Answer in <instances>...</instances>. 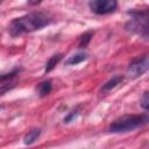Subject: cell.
<instances>
[{
	"label": "cell",
	"mask_w": 149,
	"mask_h": 149,
	"mask_svg": "<svg viewBox=\"0 0 149 149\" xmlns=\"http://www.w3.org/2000/svg\"><path fill=\"white\" fill-rule=\"evenodd\" d=\"M40 135H41V129H38V128L31 129V130H29V132L24 135V137H23V143H24L26 146H30V144H33V143L36 142V140L40 137Z\"/></svg>",
	"instance_id": "cell-7"
},
{
	"label": "cell",
	"mask_w": 149,
	"mask_h": 149,
	"mask_svg": "<svg viewBox=\"0 0 149 149\" xmlns=\"http://www.w3.org/2000/svg\"><path fill=\"white\" fill-rule=\"evenodd\" d=\"M148 66L149 65H148V57L147 56H143L141 58H136L129 64V66L127 69V74L133 79L139 78L147 72Z\"/></svg>",
	"instance_id": "cell-5"
},
{
	"label": "cell",
	"mask_w": 149,
	"mask_h": 149,
	"mask_svg": "<svg viewBox=\"0 0 149 149\" xmlns=\"http://www.w3.org/2000/svg\"><path fill=\"white\" fill-rule=\"evenodd\" d=\"M1 3H2V2H1V1H0V5H1Z\"/></svg>",
	"instance_id": "cell-16"
},
{
	"label": "cell",
	"mask_w": 149,
	"mask_h": 149,
	"mask_svg": "<svg viewBox=\"0 0 149 149\" xmlns=\"http://www.w3.org/2000/svg\"><path fill=\"white\" fill-rule=\"evenodd\" d=\"M148 122V116L146 114H135V115H123L116 120H114L108 130L114 134H122L133 132L137 128L143 127Z\"/></svg>",
	"instance_id": "cell-2"
},
{
	"label": "cell",
	"mask_w": 149,
	"mask_h": 149,
	"mask_svg": "<svg viewBox=\"0 0 149 149\" xmlns=\"http://www.w3.org/2000/svg\"><path fill=\"white\" fill-rule=\"evenodd\" d=\"M51 88H52L51 81L50 80H45V81H42V83L38 84V86L36 87V91H37L40 97H45L51 92Z\"/></svg>",
	"instance_id": "cell-9"
},
{
	"label": "cell",
	"mask_w": 149,
	"mask_h": 149,
	"mask_svg": "<svg viewBox=\"0 0 149 149\" xmlns=\"http://www.w3.org/2000/svg\"><path fill=\"white\" fill-rule=\"evenodd\" d=\"M122 80H123V77H122V76H114V77H112L109 80H107V81L101 86L100 91H101L102 93L109 92V91H112L113 88H115L119 84H121Z\"/></svg>",
	"instance_id": "cell-6"
},
{
	"label": "cell",
	"mask_w": 149,
	"mask_h": 149,
	"mask_svg": "<svg viewBox=\"0 0 149 149\" xmlns=\"http://www.w3.org/2000/svg\"><path fill=\"white\" fill-rule=\"evenodd\" d=\"M16 73H19V70H13V71L9 72V73L1 74V76H0V84H2L3 81H7V80H9V79H12Z\"/></svg>",
	"instance_id": "cell-13"
},
{
	"label": "cell",
	"mask_w": 149,
	"mask_h": 149,
	"mask_svg": "<svg viewBox=\"0 0 149 149\" xmlns=\"http://www.w3.org/2000/svg\"><path fill=\"white\" fill-rule=\"evenodd\" d=\"M88 7L94 14L106 15L115 12L118 2L115 0H91L88 2Z\"/></svg>",
	"instance_id": "cell-4"
},
{
	"label": "cell",
	"mask_w": 149,
	"mask_h": 149,
	"mask_svg": "<svg viewBox=\"0 0 149 149\" xmlns=\"http://www.w3.org/2000/svg\"><path fill=\"white\" fill-rule=\"evenodd\" d=\"M62 57H63V55L62 54H56V55H54V56H51L50 57V59L47 62V64H45V69H44V72L45 73H48V72H50L58 63H59V61L62 59Z\"/></svg>",
	"instance_id": "cell-10"
},
{
	"label": "cell",
	"mask_w": 149,
	"mask_h": 149,
	"mask_svg": "<svg viewBox=\"0 0 149 149\" xmlns=\"http://www.w3.org/2000/svg\"><path fill=\"white\" fill-rule=\"evenodd\" d=\"M78 113H79V112H78V109L72 111V112H71V113H70V114H69L66 118H64V122H65V123H68V122L72 121V119H73V118H76V116L78 115Z\"/></svg>",
	"instance_id": "cell-15"
},
{
	"label": "cell",
	"mask_w": 149,
	"mask_h": 149,
	"mask_svg": "<svg viewBox=\"0 0 149 149\" xmlns=\"http://www.w3.org/2000/svg\"><path fill=\"white\" fill-rule=\"evenodd\" d=\"M86 59H87V54H85V52H78L76 55L70 56L65 61V64L66 65H77V64H79V63H81V62H84Z\"/></svg>",
	"instance_id": "cell-8"
},
{
	"label": "cell",
	"mask_w": 149,
	"mask_h": 149,
	"mask_svg": "<svg viewBox=\"0 0 149 149\" xmlns=\"http://www.w3.org/2000/svg\"><path fill=\"white\" fill-rule=\"evenodd\" d=\"M128 14L132 16V20L128 21L125 26L126 30L137 34L143 38H148V13L147 10H130Z\"/></svg>",
	"instance_id": "cell-3"
},
{
	"label": "cell",
	"mask_w": 149,
	"mask_h": 149,
	"mask_svg": "<svg viewBox=\"0 0 149 149\" xmlns=\"http://www.w3.org/2000/svg\"><path fill=\"white\" fill-rule=\"evenodd\" d=\"M140 105L141 107L144 109V111H148V107H149V98H148V92H144L141 100H140Z\"/></svg>",
	"instance_id": "cell-12"
},
{
	"label": "cell",
	"mask_w": 149,
	"mask_h": 149,
	"mask_svg": "<svg viewBox=\"0 0 149 149\" xmlns=\"http://www.w3.org/2000/svg\"><path fill=\"white\" fill-rule=\"evenodd\" d=\"M92 36H93V33H92V31H87V33L83 34V35L80 36V38H79L78 47H79V48H86V47H87V44L90 43V41H91Z\"/></svg>",
	"instance_id": "cell-11"
},
{
	"label": "cell",
	"mask_w": 149,
	"mask_h": 149,
	"mask_svg": "<svg viewBox=\"0 0 149 149\" xmlns=\"http://www.w3.org/2000/svg\"><path fill=\"white\" fill-rule=\"evenodd\" d=\"M52 19L43 12H31L23 16L14 19L8 26V33L12 37H17L26 33H31L50 24Z\"/></svg>",
	"instance_id": "cell-1"
},
{
	"label": "cell",
	"mask_w": 149,
	"mask_h": 149,
	"mask_svg": "<svg viewBox=\"0 0 149 149\" xmlns=\"http://www.w3.org/2000/svg\"><path fill=\"white\" fill-rule=\"evenodd\" d=\"M14 86H15V84H2V85L0 86V95L5 94L7 91L12 90Z\"/></svg>",
	"instance_id": "cell-14"
}]
</instances>
